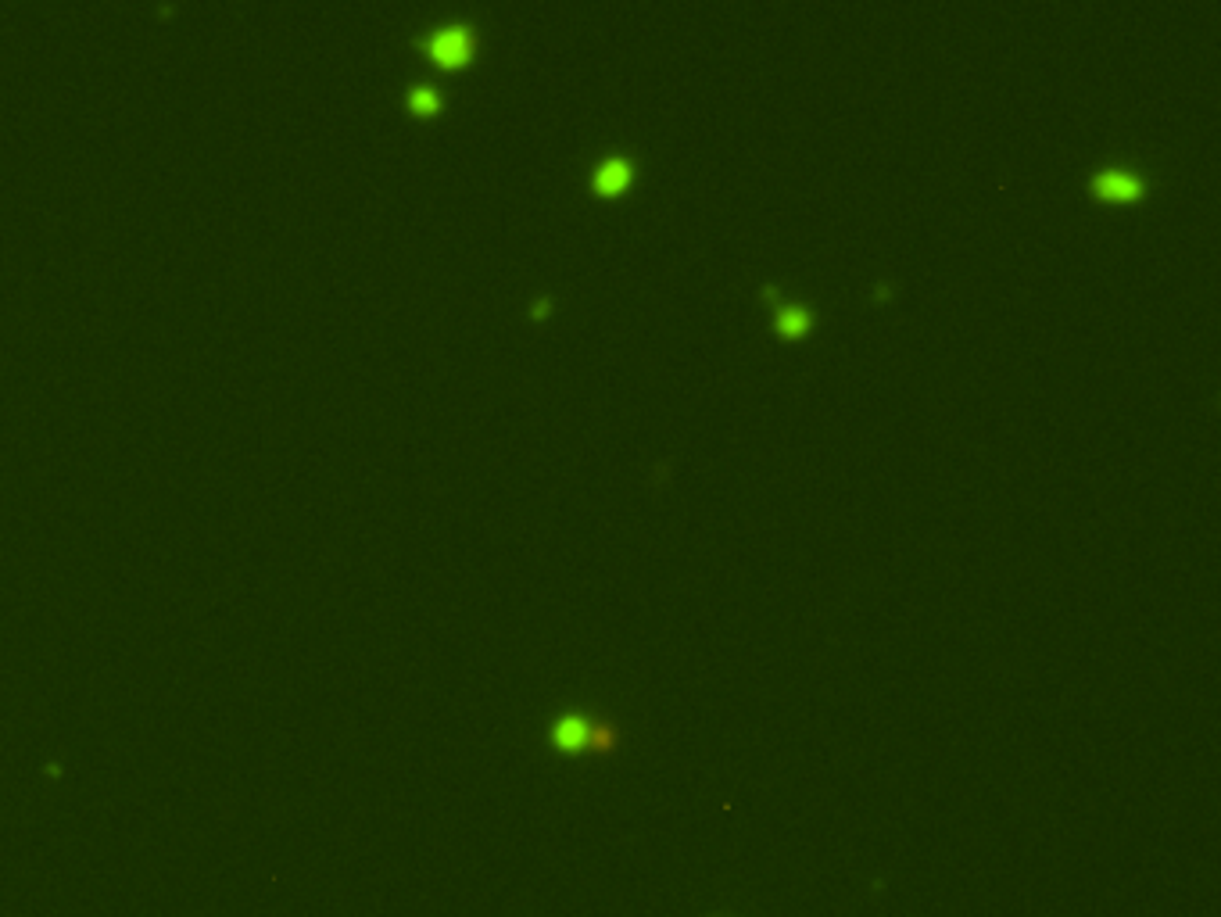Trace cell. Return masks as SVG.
Instances as JSON below:
<instances>
[{
	"label": "cell",
	"instance_id": "cell-1",
	"mask_svg": "<svg viewBox=\"0 0 1221 917\" xmlns=\"http://www.w3.org/2000/svg\"><path fill=\"white\" fill-rule=\"evenodd\" d=\"M555 749L563 753H598V756H613L620 749V731H616L613 720H595L581 710L559 713L548 728Z\"/></svg>",
	"mask_w": 1221,
	"mask_h": 917
},
{
	"label": "cell",
	"instance_id": "cell-2",
	"mask_svg": "<svg viewBox=\"0 0 1221 917\" xmlns=\"http://www.w3.org/2000/svg\"><path fill=\"white\" fill-rule=\"evenodd\" d=\"M1089 190L1103 201H1139L1146 194V180L1128 165H1103L1089 176Z\"/></svg>",
	"mask_w": 1221,
	"mask_h": 917
},
{
	"label": "cell",
	"instance_id": "cell-3",
	"mask_svg": "<svg viewBox=\"0 0 1221 917\" xmlns=\"http://www.w3.org/2000/svg\"><path fill=\"white\" fill-rule=\"evenodd\" d=\"M631 176H634V162L627 155H613V158H606V162L598 165L595 172H591V187L598 190V194H620V190H627V183H631Z\"/></svg>",
	"mask_w": 1221,
	"mask_h": 917
},
{
	"label": "cell",
	"instance_id": "cell-4",
	"mask_svg": "<svg viewBox=\"0 0 1221 917\" xmlns=\"http://www.w3.org/2000/svg\"><path fill=\"white\" fill-rule=\"evenodd\" d=\"M430 51L441 61H462L473 51V33L466 26H444L430 36Z\"/></svg>",
	"mask_w": 1221,
	"mask_h": 917
},
{
	"label": "cell",
	"instance_id": "cell-5",
	"mask_svg": "<svg viewBox=\"0 0 1221 917\" xmlns=\"http://www.w3.org/2000/svg\"><path fill=\"white\" fill-rule=\"evenodd\" d=\"M813 326V312L806 305H781L774 312V330L781 337H799Z\"/></svg>",
	"mask_w": 1221,
	"mask_h": 917
},
{
	"label": "cell",
	"instance_id": "cell-6",
	"mask_svg": "<svg viewBox=\"0 0 1221 917\" xmlns=\"http://www.w3.org/2000/svg\"><path fill=\"white\" fill-rule=\"evenodd\" d=\"M412 104H416L419 112H434V108H437V94H434V90H427V86H419L416 94H412Z\"/></svg>",
	"mask_w": 1221,
	"mask_h": 917
}]
</instances>
